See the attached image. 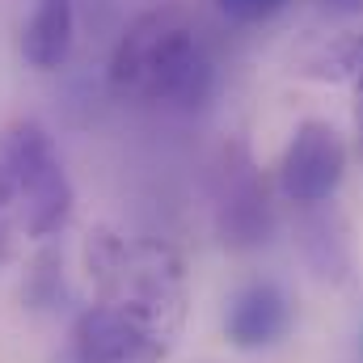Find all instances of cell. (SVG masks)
I'll return each instance as SVG.
<instances>
[{
	"label": "cell",
	"mask_w": 363,
	"mask_h": 363,
	"mask_svg": "<svg viewBox=\"0 0 363 363\" xmlns=\"http://www.w3.org/2000/svg\"><path fill=\"white\" fill-rule=\"evenodd\" d=\"M106 77L118 101L199 110L216 93V60L182 9H148L114 43Z\"/></svg>",
	"instance_id": "1"
},
{
	"label": "cell",
	"mask_w": 363,
	"mask_h": 363,
	"mask_svg": "<svg viewBox=\"0 0 363 363\" xmlns=\"http://www.w3.org/2000/svg\"><path fill=\"white\" fill-rule=\"evenodd\" d=\"M85 267L97 283V300L144 317L165 338H178L186 321V267L174 245L93 228L85 241Z\"/></svg>",
	"instance_id": "2"
},
{
	"label": "cell",
	"mask_w": 363,
	"mask_h": 363,
	"mask_svg": "<svg viewBox=\"0 0 363 363\" xmlns=\"http://www.w3.org/2000/svg\"><path fill=\"white\" fill-rule=\"evenodd\" d=\"M0 157L13 178V194L21 199L26 233L38 241L64 233V224L72 220V182H68V169L51 135L38 123H17L4 131Z\"/></svg>",
	"instance_id": "3"
},
{
	"label": "cell",
	"mask_w": 363,
	"mask_h": 363,
	"mask_svg": "<svg viewBox=\"0 0 363 363\" xmlns=\"http://www.w3.org/2000/svg\"><path fill=\"white\" fill-rule=\"evenodd\" d=\"M174 338H165L144 317L93 300L72 325V359L77 363H161Z\"/></svg>",
	"instance_id": "4"
},
{
	"label": "cell",
	"mask_w": 363,
	"mask_h": 363,
	"mask_svg": "<svg viewBox=\"0 0 363 363\" xmlns=\"http://www.w3.org/2000/svg\"><path fill=\"white\" fill-rule=\"evenodd\" d=\"M347 178V140L338 135L334 123L308 118L296 127V135L283 148L279 161V186L291 203H325Z\"/></svg>",
	"instance_id": "5"
},
{
	"label": "cell",
	"mask_w": 363,
	"mask_h": 363,
	"mask_svg": "<svg viewBox=\"0 0 363 363\" xmlns=\"http://www.w3.org/2000/svg\"><path fill=\"white\" fill-rule=\"evenodd\" d=\"M291 325V300L279 283H250L233 296L224 334L241 351H267L274 347Z\"/></svg>",
	"instance_id": "6"
},
{
	"label": "cell",
	"mask_w": 363,
	"mask_h": 363,
	"mask_svg": "<svg viewBox=\"0 0 363 363\" xmlns=\"http://www.w3.org/2000/svg\"><path fill=\"white\" fill-rule=\"evenodd\" d=\"M72 38H77V9H72V0H38L30 21H26V30H21V55H26L30 68L55 72L60 64H68Z\"/></svg>",
	"instance_id": "7"
},
{
	"label": "cell",
	"mask_w": 363,
	"mask_h": 363,
	"mask_svg": "<svg viewBox=\"0 0 363 363\" xmlns=\"http://www.w3.org/2000/svg\"><path fill=\"white\" fill-rule=\"evenodd\" d=\"M216 4H220L224 17H233V21H241V26H258V21L274 17L287 0H216Z\"/></svg>",
	"instance_id": "8"
},
{
	"label": "cell",
	"mask_w": 363,
	"mask_h": 363,
	"mask_svg": "<svg viewBox=\"0 0 363 363\" xmlns=\"http://www.w3.org/2000/svg\"><path fill=\"white\" fill-rule=\"evenodd\" d=\"M317 4H325L330 13H342V17H355V13H363V0H317Z\"/></svg>",
	"instance_id": "9"
},
{
	"label": "cell",
	"mask_w": 363,
	"mask_h": 363,
	"mask_svg": "<svg viewBox=\"0 0 363 363\" xmlns=\"http://www.w3.org/2000/svg\"><path fill=\"white\" fill-rule=\"evenodd\" d=\"M13 199H17V194H13V178H9V169L0 165V211H4Z\"/></svg>",
	"instance_id": "10"
},
{
	"label": "cell",
	"mask_w": 363,
	"mask_h": 363,
	"mask_svg": "<svg viewBox=\"0 0 363 363\" xmlns=\"http://www.w3.org/2000/svg\"><path fill=\"white\" fill-rule=\"evenodd\" d=\"M9 258H13V237H9V228L0 224V267H4Z\"/></svg>",
	"instance_id": "11"
}]
</instances>
